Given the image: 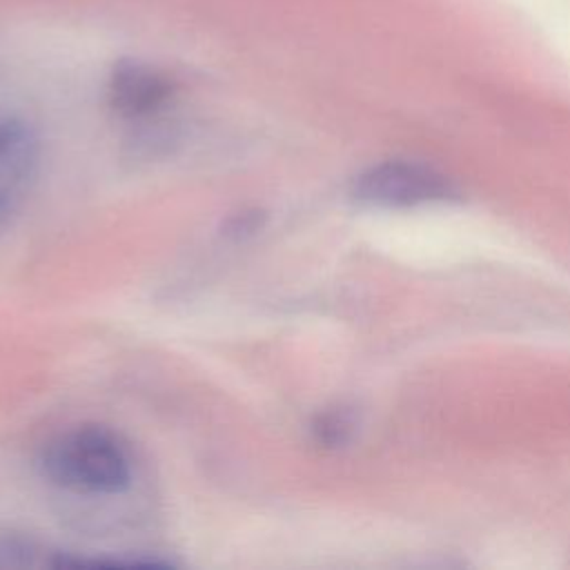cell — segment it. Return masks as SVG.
<instances>
[{
	"mask_svg": "<svg viewBox=\"0 0 570 570\" xmlns=\"http://www.w3.org/2000/svg\"><path fill=\"white\" fill-rule=\"evenodd\" d=\"M42 472L78 494H118L131 481V456L109 428L78 425L47 443Z\"/></svg>",
	"mask_w": 570,
	"mask_h": 570,
	"instance_id": "1",
	"label": "cell"
},
{
	"mask_svg": "<svg viewBox=\"0 0 570 570\" xmlns=\"http://www.w3.org/2000/svg\"><path fill=\"white\" fill-rule=\"evenodd\" d=\"M361 203L379 207H412L454 196L452 183L432 167L405 160H387L363 171L354 183Z\"/></svg>",
	"mask_w": 570,
	"mask_h": 570,
	"instance_id": "2",
	"label": "cell"
},
{
	"mask_svg": "<svg viewBox=\"0 0 570 570\" xmlns=\"http://www.w3.org/2000/svg\"><path fill=\"white\" fill-rule=\"evenodd\" d=\"M111 105L125 118H147L160 111L169 96V82L154 69L140 65H122L111 78Z\"/></svg>",
	"mask_w": 570,
	"mask_h": 570,
	"instance_id": "3",
	"label": "cell"
},
{
	"mask_svg": "<svg viewBox=\"0 0 570 570\" xmlns=\"http://www.w3.org/2000/svg\"><path fill=\"white\" fill-rule=\"evenodd\" d=\"M36 167V140L16 120H0V216L20 198Z\"/></svg>",
	"mask_w": 570,
	"mask_h": 570,
	"instance_id": "4",
	"label": "cell"
},
{
	"mask_svg": "<svg viewBox=\"0 0 570 570\" xmlns=\"http://www.w3.org/2000/svg\"><path fill=\"white\" fill-rule=\"evenodd\" d=\"M354 416L345 407H334L321 412L312 423L314 441L323 448H341L352 439Z\"/></svg>",
	"mask_w": 570,
	"mask_h": 570,
	"instance_id": "5",
	"label": "cell"
},
{
	"mask_svg": "<svg viewBox=\"0 0 570 570\" xmlns=\"http://www.w3.org/2000/svg\"><path fill=\"white\" fill-rule=\"evenodd\" d=\"M256 229H258V216H256V212H252V214H240V216L232 218V223H229V234H234V236H245V234H252V232H256Z\"/></svg>",
	"mask_w": 570,
	"mask_h": 570,
	"instance_id": "6",
	"label": "cell"
}]
</instances>
